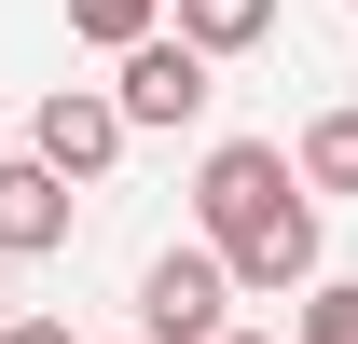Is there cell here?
Returning <instances> with one entry per match:
<instances>
[{
	"mask_svg": "<svg viewBox=\"0 0 358 344\" xmlns=\"http://www.w3.org/2000/svg\"><path fill=\"white\" fill-rule=\"evenodd\" d=\"M207 344H275V331H234V317H221V331H207Z\"/></svg>",
	"mask_w": 358,
	"mask_h": 344,
	"instance_id": "12",
	"label": "cell"
},
{
	"mask_svg": "<svg viewBox=\"0 0 358 344\" xmlns=\"http://www.w3.org/2000/svg\"><path fill=\"white\" fill-rule=\"evenodd\" d=\"M221 275H234L248 303H289V289H317V275H331V261H317V193H303L289 220H275V234H248V248H221Z\"/></svg>",
	"mask_w": 358,
	"mask_h": 344,
	"instance_id": "6",
	"label": "cell"
},
{
	"mask_svg": "<svg viewBox=\"0 0 358 344\" xmlns=\"http://www.w3.org/2000/svg\"><path fill=\"white\" fill-rule=\"evenodd\" d=\"M221 317H234L221 248H152V261H138V344H207Z\"/></svg>",
	"mask_w": 358,
	"mask_h": 344,
	"instance_id": "3",
	"label": "cell"
},
{
	"mask_svg": "<svg viewBox=\"0 0 358 344\" xmlns=\"http://www.w3.org/2000/svg\"><path fill=\"white\" fill-rule=\"evenodd\" d=\"M207 96H221V55H193L179 28L124 42V69H110V110H124V138H152V124H207Z\"/></svg>",
	"mask_w": 358,
	"mask_h": 344,
	"instance_id": "2",
	"label": "cell"
},
{
	"mask_svg": "<svg viewBox=\"0 0 358 344\" xmlns=\"http://www.w3.org/2000/svg\"><path fill=\"white\" fill-rule=\"evenodd\" d=\"M289 179H303V193H358V110H317V124L289 138Z\"/></svg>",
	"mask_w": 358,
	"mask_h": 344,
	"instance_id": "8",
	"label": "cell"
},
{
	"mask_svg": "<svg viewBox=\"0 0 358 344\" xmlns=\"http://www.w3.org/2000/svg\"><path fill=\"white\" fill-rule=\"evenodd\" d=\"M166 28L193 55H248V42H275V0H166Z\"/></svg>",
	"mask_w": 358,
	"mask_h": 344,
	"instance_id": "7",
	"label": "cell"
},
{
	"mask_svg": "<svg viewBox=\"0 0 358 344\" xmlns=\"http://www.w3.org/2000/svg\"><path fill=\"white\" fill-rule=\"evenodd\" d=\"M289 207H303L289 138H207V166H193V220H207V248H248V234H275Z\"/></svg>",
	"mask_w": 358,
	"mask_h": 344,
	"instance_id": "1",
	"label": "cell"
},
{
	"mask_svg": "<svg viewBox=\"0 0 358 344\" xmlns=\"http://www.w3.org/2000/svg\"><path fill=\"white\" fill-rule=\"evenodd\" d=\"M69 234H83V193L42 152H0V261H55Z\"/></svg>",
	"mask_w": 358,
	"mask_h": 344,
	"instance_id": "5",
	"label": "cell"
},
{
	"mask_svg": "<svg viewBox=\"0 0 358 344\" xmlns=\"http://www.w3.org/2000/svg\"><path fill=\"white\" fill-rule=\"evenodd\" d=\"M345 14H358V0H345Z\"/></svg>",
	"mask_w": 358,
	"mask_h": 344,
	"instance_id": "14",
	"label": "cell"
},
{
	"mask_svg": "<svg viewBox=\"0 0 358 344\" xmlns=\"http://www.w3.org/2000/svg\"><path fill=\"white\" fill-rule=\"evenodd\" d=\"M0 344H83L69 317H0Z\"/></svg>",
	"mask_w": 358,
	"mask_h": 344,
	"instance_id": "11",
	"label": "cell"
},
{
	"mask_svg": "<svg viewBox=\"0 0 358 344\" xmlns=\"http://www.w3.org/2000/svg\"><path fill=\"white\" fill-rule=\"evenodd\" d=\"M0 317H14V303H0Z\"/></svg>",
	"mask_w": 358,
	"mask_h": 344,
	"instance_id": "13",
	"label": "cell"
},
{
	"mask_svg": "<svg viewBox=\"0 0 358 344\" xmlns=\"http://www.w3.org/2000/svg\"><path fill=\"white\" fill-rule=\"evenodd\" d=\"M289 344H358V275H317L303 317H289Z\"/></svg>",
	"mask_w": 358,
	"mask_h": 344,
	"instance_id": "10",
	"label": "cell"
},
{
	"mask_svg": "<svg viewBox=\"0 0 358 344\" xmlns=\"http://www.w3.org/2000/svg\"><path fill=\"white\" fill-rule=\"evenodd\" d=\"M152 28H166V0H69V42H96V55L152 42Z\"/></svg>",
	"mask_w": 358,
	"mask_h": 344,
	"instance_id": "9",
	"label": "cell"
},
{
	"mask_svg": "<svg viewBox=\"0 0 358 344\" xmlns=\"http://www.w3.org/2000/svg\"><path fill=\"white\" fill-rule=\"evenodd\" d=\"M28 152H42L69 193H83V179H110V166H124V110H110V83H55L42 110H28Z\"/></svg>",
	"mask_w": 358,
	"mask_h": 344,
	"instance_id": "4",
	"label": "cell"
}]
</instances>
